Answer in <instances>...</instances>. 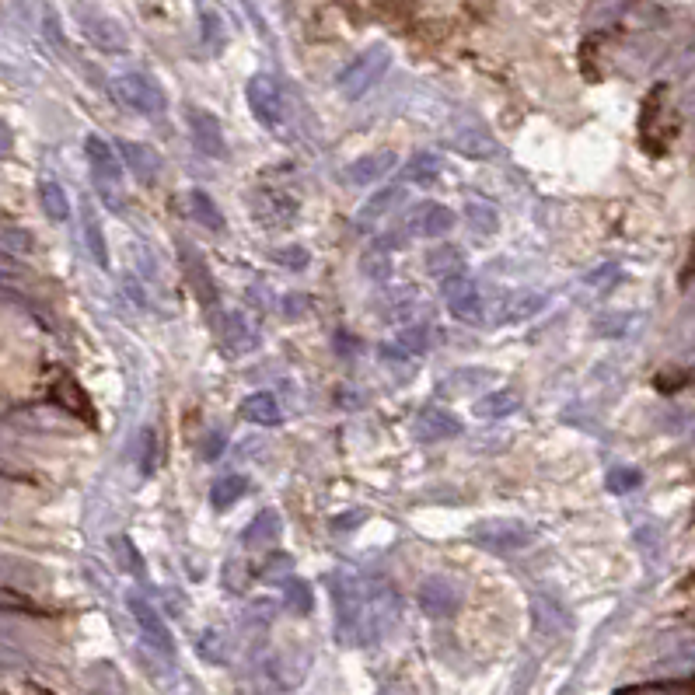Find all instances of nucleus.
Segmentation results:
<instances>
[{"label":"nucleus","instance_id":"f257e3e1","mask_svg":"<svg viewBox=\"0 0 695 695\" xmlns=\"http://www.w3.org/2000/svg\"><path fill=\"white\" fill-rule=\"evenodd\" d=\"M388 63H392V56H388L385 46H374L367 49V53H360L357 60L350 63V67L339 74V95L343 98H364L371 88H378V81L388 74Z\"/></svg>","mask_w":695,"mask_h":695},{"label":"nucleus","instance_id":"f03ea898","mask_svg":"<svg viewBox=\"0 0 695 695\" xmlns=\"http://www.w3.org/2000/svg\"><path fill=\"white\" fill-rule=\"evenodd\" d=\"M84 154H88V165L95 172L98 193L105 196L109 207H119L116 193H119V179H123V158L116 154V147L105 137H98V133H91V137H84Z\"/></svg>","mask_w":695,"mask_h":695},{"label":"nucleus","instance_id":"7ed1b4c3","mask_svg":"<svg viewBox=\"0 0 695 695\" xmlns=\"http://www.w3.org/2000/svg\"><path fill=\"white\" fill-rule=\"evenodd\" d=\"M112 91H116L119 102H123L126 109L137 112V116H161V112L168 109V98H165V91H161V84L147 74H119L116 81H112Z\"/></svg>","mask_w":695,"mask_h":695},{"label":"nucleus","instance_id":"20e7f679","mask_svg":"<svg viewBox=\"0 0 695 695\" xmlns=\"http://www.w3.org/2000/svg\"><path fill=\"white\" fill-rule=\"evenodd\" d=\"M675 133H678V119L671 116V109H668V91L657 88L654 95L647 98V105H643V119H640L643 147H647L650 154H661L664 147L671 144Z\"/></svg>","mask_w":695,"mask_h":695},{"label":"nucleus","instance_id":"39448f33","mask_svg":"<svg viewBox=\"0 0 695 695\" xmlns=\"http://www.w3.org/2000/svg\"><path fill=\"white\" fill-rule=\"evenodd\" d=\"M245 98H248L252 116L259 119L266 130H276V126L283 123V91L269 74H255L245 88Z\"/></svg>","mask_w":695,"mask_h":695},{"label":"nucleus","instance_id":"423d86ee","mask_svg":"<svg viewBox=\"0 0 695 695\" xmlns=\"http://www.w3.org/2000/svg\"><path fill=\"white\" fill-rule=\"evenodd\" d=\"M126 605H130V615L137 619L144 640L151 643L154 650H161L165 657H172L175 654V636H172V629H168V622L158 615V608H154L147 598H140V594H130Z\"/></svg>","mask_w":695,"mask_h":695},{"label":"nucleus","instance_id":"0eeeda50","mask_svg":"<svg viewBox=\"0 0 695 695\" xmlns=\"http://www.w3.org/2000/svg\"><path fill=\"white\" fill-rule=\"evenodd\" d=\"M81 18V32L91 46H98L102 53H126L130 49V39H126L123 25L109 14H98V11H77Z\"/></svg>","mask_w":695,"mask_h":695},{"label":"nucleus","instance_id":"6e6552de","mask_svg":"<svg viewBox=\"0 0 695 695\" xmlns=\"http://www.w3.org/2000/svg\"><path fill=\"white\" fill-rule=\"evenodd\" d=\"M444 301H448L451 318H458V322H465V325H479L482 322V294H479V287L468 280V276H462V280H455V283H448V287H444Z\"/></svg>","mask_w":695,"mask_h":695},{"label":"nucleus","instance_id":"1a4fd4ad","mask_svg":"<svg viewBox=\"0 0 695 695\" xmlns=\"http://www.w3.org/2000/svg\"><path fill=\"white\" fill-rule=\"evenodd\" d=\"M406 228L416 238H441V234L455 228V214L448 207H441V203H420V207L409 210Z\"/></svg>","mask_w":695,"mask_h":695},{"label":"nucleus","instance_id":"9d476101","mask_svg":"<svg viewBox=\"0 0 695 695\" xmlns=\"http://www.w3.org/2000/svg\"><path fill=\"white\" fill-rule=\"evenodd\" d=\"M475 538L486 545H496V549H521V545H528L531 538V528L521 521H482L479 528H475Z\"/></svg>","mask_w":695,"mask_h":695},{"label":"nucleus","instance_id":"9b49d317","mask_svg":"<svg viewBox=\"0 0 695 695\" xmlns=\"http://www.w3.org/2000/svg\"><path fill=\"white\" fill-rule=\"evenodd\" d=\"M420 608L430 615V619H448V615L458 608V594H455V587H451V580H444V577L423 580Z\"/></svg>","mask_w":695,"mask_h":695},{"label":"nucleus","instance_id":"f8f14e48","mask_svg":"<svg viewBox=\"0 0 695 695\" xmlns=\"http://www.w3.org/2000/svg\"><path fill=\"white\" fill-rule=\"evenodd\" d=\"M189 130H193V140L203 154L224 158V130L217 123V116H210L203 109H189Z\"/></svg>","mask_w":695,"mask_h":695},{"label":"nucleus","instance_id":"ddd939ff","mask_svg":"<svg viewBox=\"0 0 695 695\" xmlns=\"http://www.w3.org/2000/svg\"><path fill=\"white\" fill-rule=\"evenodd\" d=\"M427 273H430V280H437V283H455V280H462L465 276V255H462V248H455V245H437L434 252H427Z\"/></svg>","mask_w":695,"mask_h":695},{"label":"nucleus","instance_id":"4468645a","mask_svg":"<svg viewBox=\"0 0 695 695\" xmlns=\"http://www.w3.org/2000/svg\"><path fill=\"white\" fill-rule=\"evenodd\" d=\"M119 154H123V165L137 175L140 182L158 179L161 172V154L147 144H137V140H119Z\"/></svg>","mask_w":695,"mask_h":695},{"label":"nucleus","instance_id":"2eb2a0df","mask_svg":"<svg viewBox=\"0 0 695 695\" xmlns=\"http://www.w3.org/2000/svg\"><path fill=\"white\" fill-rule=\"evenodd\" d=\"M346 172H350L353 186H374V182H381L388 172H395V154L374 151V154H367V158H357Z\"/></svg>","mask_w":695,"mask_h":695},{"label":"nucleus","instance_id":"dca6fc26","mask_svg":"<svg viewBox=\"0 0 695 695\" xmlns=\"http://www.w3.org/2000/svg\"><path fill=\"white\" fill-rule=\"evenodd\" d=\"M455 434H462V423L451 413H444V409H423L420 413V423H416V437L420 441L434 444V441H448Z\"/></svg>","mask_w":695,"mask_h":695},{"label":"nucleus","instance_id":"f3484780","mask_svg":"<svg viewBox=\"0 0 695 695\" xmlns=\"http://www.w3.org/2000/svg\"><path fill=\"white\" fill-rule=\"evenodd\" d=\"M549 304V294H535V290H524V294H510L507 301L500 304V325H517L528 322L531 315Z\"/></svg>","mask_w":695,"mask_h":695},{"label":"nucleus","instance_id":"a211bd4d","mask_svg":"<svg viewBox=\"0 0 695 695\" xmlns=\"http://www.w3.org/2000/svg\"><path fill=\"white\" fill-rule=\"evenodd\" d=\"M241 420L245 423H255V427H280L283 413H280V402L276 395L269 392H255L241 402Z\"/></svg>","mask_w":695,"mask_h":695},{"label":"nucleus","instance_id":"6ab92c4d","mask_svg":"<svg viewBox=\"0 0 695 695\" xmlns=\"http://www.w3.org/2000/svg\"><path fill=\"white\" fill-rule=\"evenodd\" d=\"M406 200V193H402L399 186H388V189H381V193H374L371 200L364 203V207H360V214H357V224L360 228H374V224L381 221V217H388L392 214L395 207H399V203Z\"/></svg>","mask_w":695,"mask_h":695},{"label":"nucleus","instance_id":"aec40b11","mask_svg":"<svg viewBox=\"0 0 695 695\" xmlns=\"http://www.w3.org/2000/svg\"><path fill=\"white\" fill-rule=\"evenodd\" d=\"M521 409V395L517 392H489L475 402V416L479 420H503V416L517 413Z\"/></svg>","mask_w":695,"mask_h":695},{"label":"nucleus","instance_id":"412c9836","mask_svg":"<svg viewBox=\"0 0 695 695\" xmlns=\"http://www.w3.org/2000/svg\"><path fill=\"white\" fill-rule=\"evenodd\" d=\"M455 147L462 154H468V158H493V154H496V140L489 137L479 123H472L468 130H458L455 133Z\"/></svg>","mask_w":695,"mask_h":695},{"label":"nucleus","instance_id":"4be33fe9","mask_svg":"<svg viewBox=\"0 0 695 695\" xmlns=\"http://www.w3.org/2000/svg\"><path fill=\"white\" fill-rule=\"evenodd\" d=\"M39 200H42V210H46L49 221L63 224V221L70 217V200H67V193H63L60 182L49 179V175L39 182Z\"/></svg>","mask_w":695,"mask_h":695},{"label":"nucleus","instance_id":"5701e85b","mask_svg":"<svg viewBox=\"0 0 695 695\" xmlns=\"http://www.w3.org/2000/svg\"><path fill=\"white\" fill-rule=\"evenodd\" d=\"M189 210H193V217L200 221V228L224 231V214H221V207H217V200L210 193H203V189L189 193Z\"/></svg>","mask_w":695,"mask_h":695},{"label":"nucleus","instance_id":"b1692460","mask_svg":"<svg viewBox=\"0 0 695 695\" xmlns=\"http://www.w3.org/2000/svg\"><path fill=\"white\" fill-rule=\"evenodd\" d=\"M245 493H248V479H245V475H224V479H217L214 489H210V503H214L217 510H228Z\"/></svg>","mask_w":695,"mask_h":695},{"label":"nucleus","instance_id":"393cba45","mask_svg":"<svg viewBox=\"0 0 695 695\" xmlns=\"http://www.w3.org/2000/svg\"><path fill=\"white\" fill-rule=\"evenodd\" d=\"M84 241H88V252L91 259L98 262L102 269H109V245H105V234H102V224H98L95 210L84 203Z\"/></svg>","mask_w":695,"mask_h":695},{"label":"nucleus","instance_id":"a878e982","mask_svg":"<svg viewBox=\"0 0 695 695\" xmlns=\"http://www.w3.org/2000/svg\"><path fill=\"white\" fill-rule=\"evenodd\" d=\"M406 175L409 182H420V186H430V182L441 175V158H437L434 151H420V154H413L409 158V165H406Z\"/></svg>","mask_w":695,"mask_h":695},{"label":"nucleus","instance_id":"bb28decb","mask_svg":"<svg viewBox=\"0 0 695 695\" xmlns=\"http://www.w3.org/2000/svg\"><path fill=\"white\" fill-rule=\"evenodd\" d=\"M615 695H695V685L692 682H643V685L619 689Z\"/></svg>","mask_w":695,"mask_h":695},{"label":"nucleus","instance_id":"cd10ccee","mask_svg":"<svg viewBox=\"0 0 695 695\" xmlns=\"http://www.w3.org/2000/svg\"><path fill=\"white\" fill-rule=\"evenodd\" d=\"M25 280H28L25 262H21L18 255L7 252V248L0 245V287H21Z\"/></svg>","mask_w":695,"mask_h":695},{"label":"nucleus","instance_id":"c85d7f7f","mask_svg":"<svg viewBox=\"0 0 695 695\" xmlns=\"http://www.w3.org/2000/svg\"><path fill=\"white\" fill-rule=\"evenodd\" d=\"M465 217H468V224H472L475 231H482V234H493L496 228H500V217H496V210L489 207V203H468L465 207Z\"/></svg>","mask_w":695,"mask_h":695},{"label":"nucleus","instance_id":"c756f323","mask_svg":"<svg viewBox=\"0 0 695 695\" xmlns=\"http://www.w3.org/2000/svg\"><path fill=\"white\" fill-rule=\"evenodd\" d=\"M0 245L14 255H28L35 248V241H32V234L21 231V228H0Z\"/></svg>","mask_w":695,"mask_h":695},{"label":"nucleus","instance_id":"7c9ffc66","mask_svg":"<svg viewBox=\"0 0 695 695\" xmlns=\"http://www.w3.org/2000/svg\"><path fill=\"white\" fill-rule=\"evenodd\" d=\"M0 612H35V605L25 594L11 591V587H0Z\"/></svg>","mask_w":695,"mask_h":695},{"label":"nucleus","instance_id":"2f4dec72","mask_svg":"<svg viewBox=\"0 0 695 695\" xmlns=\"http://www.w3.org/2000/svg\"><path fill=\"white\" fill-rule=\"evenodd\" d=\"M395 346H399L402 353H427V332H423V329H406Z\"/></svg>","mask_w":695,"mask_h":695},{"label":"nucleus","instance_id":"473e14b6","mask_svg":"<svg viewBox=\"0 0 695 695\" xmlns=\"http://www.w3.org/2000/svg\"><path fill=\"white\" fill-rule=\"evenodd\" d=\"M287 601H290V605H294L301 615H304V612H311V591L301 584V580H294V584L287 587Z\"/></svg>","mask_w":695,"mask_h":695},{"label":"nucleus","instance_id":"72a5a7b5","mask_svg":"<svg viewBox=\"0 0 695 695\" xmlns=\"http://www.w3.org/2000/svg\"><path fill=\"white\" fill-rule=\"evenodd\" d=\"M276 262L290 269H301L308 262V255H304V248H287V252H276Z\"/></svg>","mask_w":695,"mask_h":695},{"label":"nucleus","instance_id":"f704fd0d","mask_svg":"<svg viewBox=\"0 0 695 695\" xmlns=\"http://www.w3.org/2000/svg\"><path fill=\"white\" fill-rule=\"evenodd\" d=\"M11 151H14V137H11V130H7L4 119H0V158H7Z\"/></svg>","mask_w":695,"mask_h":695},{"label":"nucleus","instance_id":"c9c22d12","mask_svg":"<svg viewBox=\"0 0 695 695\" xmlns=\"http://www.w3.org/2000/svg\"><path fill=\"white\" fill-rule=\"evenodd\" d=\"M633 472H612V482H608V489H629V486H633Z\"/></svg>","mask_w":695,"mask_h":695},{"label":"nucleus","instance_id":"e433bc0d","mask_svg":"<svg viewBox=\"0 0 695 695\" xmlns=\"http://www.w3.org/2000/svg\"><path fill=\"white\" fill-rule=\"evenodd\" d=\"M385 695H395V692H392V689H388V692H385Z\"/></svg>","mask_w":695,"mask_h":695}]
</instances>
